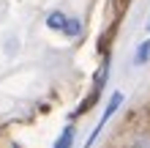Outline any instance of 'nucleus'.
<instances>
[{"label":"nucleus","mask_w":150,"mask_h":148,"mask_svg":"<svg viewBox=\"0 0 150 148\" xmlns=\"http://www.w3.org/2000/svg\"><path fill=\"white\" fill-rule=\"evenodd\" d=\"M120 104H123V93H112V99H109V104H107V110H104V115H101V121H98V126H96V132L90 134V140H87V145H85V148H90V145L96 143V137H98L101 126H104V124H107V121L115 115V110H117Z\"/></svg>","instance_id":"nucleus-1"},{"label":"nucleus","mask_w":150,"mask_h":148,"mask_svg":"<svg viewBox=\"0 0 150 148\" xmlns=\"http://www.w3.org/2000/svg\"><path fill=\"white\" fill-rule=\"evenodd\" d=\"M66 19H68V16H66L63 11H52V14L47 16V28H52V30H63V28H66Z\"/></svg>","instance_id":"nucleus-2"},{"label":"nucleus","mask_w":150,"mask_h":148,"mask_svg":"<svg viewBox=\"0 0 150 148\" xmlns=\"http://www.w3.org/2000/svg\"><path fill=\"white\" fill-rule=\"evenodd\" d=\"M71 145H74V126H66L63 132H60L55 148H71Z\"/></svg>","instance_id":"nucleus-3"},{"label":"nucleus","mask_w":150,"mask_h":148,"mask_svg":"<svg viewBox=\"0 0 150 148\" xmlns=\"http://www.w3.org/2000/svg\"><path fill=\"white\" fill-rule=\"evenodd\" d=\"M63 33H66V36H79V33H82V22H79V19H74V16H68V19H66V28H63Z\"/></svg>","instance_id":"nucleus-4"},{"label":"nucleus","mask_w":150,"mask_h":148,"mask_svg":"<svg viewBox=\"0 0 150 148\" xmlns=\"http://www.w3.org/2000/svg\"><path fill=\"white\" fill-rule=\"evenodd\" d=\"M150 60V41H145V44H139L137 55H134V63H147Z\"/></svg>","instance_id":"nucleus-5"},{"label":"nucleus","mask_w":150,"mask_h":148,"mask_svg":"<svg viewBox=\"0 0 150 148\" xmlns=\"http://www.w3.org/2000/svg\"><path fill=\"white\" fill-rule=\"evenodd\" d=\"M147 30H150V22H147Z\"/></svg>","instance_id":"nucleus-6"}]
</instances>
